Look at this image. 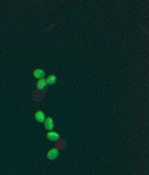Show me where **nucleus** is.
I'll list each match as a JSON object with an SVG mask.
<instances>
[{
    "instance_id": "f257e3e1",
    "label": "nucleus",
    "mask_w": 149,
    "mask_h": 175,
    "mask_svg": "<svg viewBox=\"0 0 149 175\" xmlns=\"http://www.w3.org/2000/svg\"><path fill=\"white\" fill-rule=\"evenodd\" d=\"M46 138L49 139L50 142H59L60 140V135L57 132H54V131H49L46 135Z\"/></svg>"
},
{
    "instance_id": "f03ea898",
    "label": "nucleus",
    "mask_w": 149,
    "mask_h": 175,
    "mask_svg": "<svg viewBox=\"0 0 149 175\" xmlns=\"http://www.w3.org/2000/svg\"><path fill=\"white\" fill-rule=\"evenodd\" d=\"M59 156H60L59 149H50L49 152H47V159H49V160H56Z\"/></svg>"
},
{
    "instance_id": "7ed1b4c3",
    "label": "nucleus",
    "mask_w": 149,
    "mask_h": 175,
    "mask_svg": "<svg viewBox=\"0 0 149 175\" xmlns=\"http://www.w3.org/2000/svg\"><path fill=\"white\" fill-rule=\"evenodd\" d=\"M43 125H45V129H47V132H49V131H52V129H53V126H54L53 119H52V118H46L45 121H43Z\"/></svg>"
},
{
    "instance_id": "20e7f679",
    "label": "nucleus",
    "mask_w": 149,
    "mask_h": 175,
    "mask_svg": "<svg viewBox=\"0 0 149 175\" xmlns=\"http://www.w3.org/2000/svg\"><path fill=\"white\" fill-rule=\"evenodd\" d=\"M33 76H35V78H38V79H45L46 74H45V71H43V69H35V71H33Z\"/></svg>"
},
{
    "instance_id": "39448f33",
    "label": "nucleus",
    "mask_w": 149,
    "mask_h": 175,
    "mask_svg": "<svg viewBox=\"0 0 149 175\" xmlns=\"http://www.w3.org/2000/svg\"><path fill=\"white\" fill-rule=\"evenodd\" d=\"M35 119H36L38 122H43V121H45V119H46V117H45L43 111H38L36 114H35Z\"/></svg>"
},
{
    "instance_id": "423d86ee",
    "label": "nucleus",
    "mask_w": 149,
    "mask_h": 175,
    "mask_svg": "<svg viewBox=\"0 0 149 175\" xmlns=\"http://www.w3.org/2000/svg\"><path fill=\"white\" fill-rule=\"evenodd\" d=\"M45 86H46V81L45 79H38V83H36V89L38 90H43L45 89Z\"/></svg>"
},
{
    "instance_id": "0eeeda50",
    "label": "nucleus",
    "mask_w": 149,
    "mask_h": 175,
    "mask_svg": "<svg viewBox=\"0 0 149 175\" xmlns=\"http://www.w3.org/2000/svg\"><path fill=\"white\" fill-rule=\"evenodd\" d=\"M46 81V85H53L56 83V75H49V78H45Z\"/></svg>"
}]
</instances>
